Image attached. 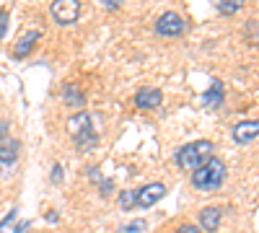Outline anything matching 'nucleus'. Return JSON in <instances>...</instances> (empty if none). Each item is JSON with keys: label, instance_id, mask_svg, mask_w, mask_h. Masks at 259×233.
<instances>
[{"label": "nucleus", "instance_id": "22", "mask_svg": "<svg viewBox=\"0 0 259 233\" xmlns=\"http://www.w3.org/2000/svg\"><path fill=\"white\" fill-rule=\"evenodd\" d=\"M8 130H11V124H8V122H0V140L8 135Z\"/></svg>", "mask_w": 259, "mask_h": 233}, {"label": "nucleus", "instance_id": "19", "mask_svg": "<svg viewBox=\"0 0 259 233\" xmlns=\"http://www.w3.org/2000/svg\"><path fill=\"white\" fill-rule=\"evenodd\" d=\"M143 225H145L143 220H133L127 228H122V233H140V230H143Z\"/></svg>", "mask_w": 259, "mask_h": 233}, {"label": "nucleus", "instance_id": "14", "mask_svg": "<svg viewBox=\"0 0 259 233\" xmlns=\"http://www.w3.org/2000/svg\"><path fill=\"white\" fill-rule=\"evenodd\" d=\"M212 6L218 8V13H223V16H233V13H239L246 6V0H212Z\"/></svg>", "mask_w": 259, "mask_h": 233}, {"label": "nucleus", "instance_id": "9", "mask_svg": "<svg viewBox=\"0 0 259 233\" xmlns=\"http://www.w3.org/2000/svg\"><path fill=\"white\" fill-rule=\"evenodd\" d=\"M223 101H226V88H223V80H221V78H212L210 88L202 94V107L212 112V109H221V107H223Z\"/></svg>", "mask_w": 259, "mask_h": 233}, {"label": "nucleus", "instance_id": "6", "mask_svg": "<svg viewBox=\"0 0 259 233\" xmlns=\"http://www.w3.org/2000/svg\"><path fill=\"white\" fill-rule=\"evenodd\" d=\"M163 197H166V184L163 181H150V184L135 189V207L148 210V207H153Z\"/></svg>", "mask_w": 259, "mask_h": 233}, {"label": "nucleus", "instance_id": "18", "mask_svg": "<svg viewBox=\"0 0 259 233\" xmlns=\"http://www.w3.org/2000/svg\"><path fill=\"white\" fill-rule=\"evenodd\" d=\"M174 233H202V230H200L197 225H194V223H182Z\"/></svg>", "mask_w": 259, "mask_h": 233}, {"label": "nucleus", "instance_id": "15", "mask_svg": "<svg viewBox=\"0 0 259 233\" xmlns=\"http://www.w3.org/2000/svg\"><path fill=\"white\" fill-rule=\"evenodd\" d=\"M117 202H119L122 210H133L135 207V189H124V192H119Z\"/></svg>", "mask_w": 259, "mask_h": 233}, {"label": "nucleus", "instance_id": "12", "mask_svg": "<svg viewBox=\"0 0 259 233\" xmlns=\"http://www.w3.org/2000/svg\"><path fill=\"white\" fill-rule=\"evenodd\" d=\"M41 39V31L39 29H31V31H26L24 36L18 39V44L13 47V57L16 60H24V57H29L31 52H34V47H36V41Z\"/></svg>", "mask_w": 259, "mask_h": 233}, {"label": "nucleus", "instance_id": "3", "mask_svg": "<svg viewBox=\"0 0 259 233\" xmlns=\"http://www.w3.org/2000/svg\"><path fill=\"white\" fill-rule=\"evenodd\" d=\"M212 151L215 145L210 140H194V143H187L184 148H179V151L174 153V163L179 168H200L207 158H212Z\"/></svg>", "mask_w": 259, "mask_h": 233}, {"label": "nucleus", "instance_id": "5", "mask_svg": "<svg viewBox=\"0 0 259 233\" xmlns=\"http://www.w3.org/2000/svg\"><path fill=\"white\" fill-rule=\"evenodd\" d=\"M50 16L57 26H70L80 18V0H52Z\"/></svg>", "mask_w": 259, "mask_h": 233}, {"label": "nucleus", "instance_id": "7", "mask_svg": "<svg viewBox=\"0 0 259 233\" xmlns=\"http://www.w3.org/2000/svg\"><path fill=\"white\" fill-rule=\"evenodd\" d=\"M221 220H223V210L215 207V205H207V207L200 210V215H197V228L205 230V233H215L221 228Z\"/></svg>", "mask_w": 259, "mask_h": 233}, {"label": "nucleus", "instance_id": "4", "mask_svg": "<svg viewBox=\"0 0 259 233\" xmlns=\"http://www.w3.org/2000/svg\"><path fill=\"white\" fill-rule=\"evenodd\" d=\"M153 31L163 39H174V36H182L187 31V18H182L177 11H166L156 18L153 24Z\"/></svg>", "mask_w": 259, "mask_h": 233}, {"label": "nucleus", "instance_id": "13", "mask_svg": "<svg viewBox=\"0 0 259 233\" xmlns=\"http://www.w3.org/2000/svg\"><path fill=\"white\" fill-rule=\"evenodd\" d=\"M21 156V140L3 137L0 140V166H13Z\"/></svg>", "mask_w": 259, "mask_h": 233}, {"label": "nucleus", "instance_id": "23", "mask_svg": "<svg viewBox=\"0 0 259 233\" xmlns=\"http://www.w3.org/2000/svg\"><path fill=\"white\" fill-rule=\"evenodd\" d=\"M112 192V181L106 179V181H101V195H109Z\"/></svg>", "mask_w": 259, "mask_h": 233}, {"label": "nucleus", "instance_id": "17", "mask_svg": "<svg viewBox=\"0 0 259 233\" xmlns=\"http://www.w3.org/2000/svg\"><path fill=\"white\" fill-rule=\"evenodd\" d=\"M62 179H65V171H62V166H60V163H55V166H52V184H60Z\"/></svg>", "mask_w": 259, "mask_h": 233}, {"label": "nucleus", "instance_id": "21", "mask_svg": "<svg viewBox=\"0 0 259 233\" xmlns=\"http://www.w3.org/2000/svg\"><path fill=\"white\" fill-rule=\"evenodd\" d=\"M13 218H16V210H11V213H8V215H6L3 220H0V230H3V228H6V225H8V223H11Z\"/></svg>", "mask_w": 259, "mask_h": 233}, {"label": "nucleus", "instance_id": "24", "mask_svg": "<svg viewBox=\"0 0 259 233\" xmlns=\"http://www.w3.org/2000/svg\"><path fill=\"white\" fill-rule=\"evenodd\" d=\"M29 225H31V223H29V220H21V223H18V225H16V230H13V233H24V230H26V228H29Z\"/></svg>", "mask_w": 259, "mask_h": 233}, {"label": "nucleus", "instance_id": "10", "mask_svg": "<svg viewBox=\"0 0 259 233\" xmlns=\"http://www.w3.org/2000/svg\"><path fill=\"white\" fill-rule=\"evenodd\" d=\"M62 101H65V107L83 112V107H85V94H83V88L78 86V83L68 80V83L62 86Z\"/></svg>", "mask_w": 259, "mask_h": 233}, {"label": "nucleus", "instance_id": "11", "mask_svg": "<svg viewBox=\"0 0 259 233\" xmlns=\"http://www.w3.org/2000/svg\"><path fill=\"white\" fill-rule=\"evenodd\" d=\"M161 101H163V94H161L158 88H140V91L135 94V107H138V109H145V112L158 109Z\"/></svg>", "mask_w": 259, "mask_h": 233}, {"label": "nucleus", "instance_id": "1", "mask_svg": "<svg viewBox=\"0 0 259 233\" xmlns=\"http://www.w3.org/2000/svg\"><path fill=\"white\" fill-rule=\"evenodd\" d=\"M226 176H228L226 163H223L218 156H212V158H207L200 168H194L189 181H192V187L197 189V192H215V189L223 187Z\"/></svg>", "mask_w": 259, "mask_h": 233}, {"label": "nucleus", "instance_id": "8", "mask_svg": "<svg viewBox=\"0 0 259 233\" xmlns=\"http://www.w3.org/2000/svg\"><path fill=\"white\" fill-rule=\"evenodd\" d=\"M254 137H259V119H241L233 124V143L246 145Z\"/></svg>", "mask_w": 259, "mask_h": 233}, {"label": "nucleus", "instance_id": "16", "mask_svg": "<svg viewBox=\"0 0 259 233\" xmlns=\"http://www.w3.org/2000/svg\"><path fill=\"white\" fill-rule=\"evenodd\" d=\"M8 34V11H0V39H6Z\"/></svg>", "mask_w": 259, "mask_h": 233}, {"label": "nucleus", "instance_id": "20", "mask_svg": "<svg viewBox=\"0 0 259 233\" xmlns=\"http://www.w3.org/2000/svg\"><path fill=\"white\" fill-rule=\"evenodd\" d=\"M101 6L109 8V11H117L119 6H124V0H101Z\"/></svg>", "mask_w": 259, "mask_h": 233}, {"label": "nucleus", "instance_id": "2", "mask_svg": "<svg viewBox=\"0 0 259 233\" xmlns=\"http://www.w3.org/2000/svg\"><path fill=\"white\" fill-rule=\"evenodd\" d=\"M68 132L73 137V143L78 145V151H91L99 143V132L94 127V117L89 112H75L68 119Z\"/></svg>", "mask_w": 259, "mask_h": 233}]
</instances>
